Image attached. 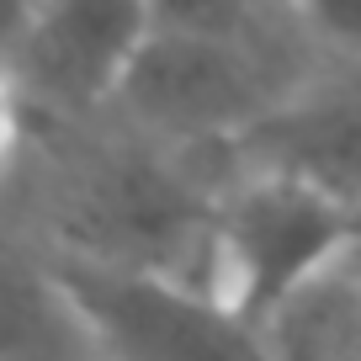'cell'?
Returning a JSON list of instances; mask_svg holds the SVG:
<instances>
[{"instance_id": "7", "label": "cell", "mask_w": 361, "mask_h": 361, "mask_svg": "<svg viewBox=\"0 0 361 361\" xmlns=\"http://www.w3.org/2000/svg\"><path fill=\"white\" fill-rule=\"evenodd\" d=\"M271 361H361V260L356 239L319 260L260 319Z\"/></svg>"}, {"instance_id": "4", "label": "cell", "mask_w": 361, "mask_h": 361, "mask_svg": "<svg viewBox=\"0 0 361 361\" xmlns=\"http://www.w3.org/2000/svg\"><path fill=\"white\" fill-rule=\"evenodd\" d=\"M112 102L128 106L133 123L170 138H234L271 102H282V85L266 75V59L250 48V37L149 27Z\"/></svg>"}, {"instance_id": "12", "label": "cell", "mask_w": 361, "mask_h": 361, "mask_svg": "<svg viewBox=\"0 0 361 361\" xmlns=\"http://www.w3.org/2000/svg\"><path fill=\"white\" fill-rule=\"evenodd\" d=\"M22 106H16V90H11V80L0 75V159L11 154V144H16V133H22Z\"/></svg>"}, {"instance_id": "3", "label": "cell", "mask_w": 361, "mask_h": 361, "mask_svg": "<svg viewBox=\"0 0 361 361\" xmlns=\"http://www.w3.org/2000/svg\"><path fill=\"white\" fill-rule=\"evenodd\" d=\"M207 218L213 207L202 202V192L165 159L102 154L69 186V197H59V224L69 234V245H59L197 287Z\"/></svg>"}, {"instance_id": "1", "label": "cell", "mask_w": 361, "mask_h": 361, "mask_svg": "<svg viewBox=\"0 0 361 361\" xmlns=\"http://www.w3.org/2000/svg\"><path fill=\"white\" fill-rule=\"evenodd\" d=\"M350 239L356 207L335 202L308 180L255 170L207 218L197 287L245 324H260L287 287L303 282L319 260H329Z\"/></svg>"}, {"instance_id": "2", "label": "cell", "mask_w": 361, "mask_h": 361, "mask_svg": "<svg viewBox=\"0 0 361 361\" xmlns=\"http://www.w3.org/2000/svg\"><path fill=\"white\" fill-rule=\"evenodd\" d=\"M80 303L106 361H271L255 324L218 308L202 287L54 245L43 255Z\"/></svg>"}, {"instance_id": "5", "label": "cell", "mask_w": 361, "mask_h": 361, "mask_svg": "<svg viewBox=\"0 0 361 361\" xmlns=\"http://www.w3.org/2000/svg\"><path fill=\"white\" fill-rule=\"evenodd\" d=\"M144 32L149 0H37L0 75L37 112L85 117L112 102Z\"/></svg>"}, {"instance_id": "6", "label": "cell", "mask_w": 361, "mask_h": 361, "mask_svg": "<svg viewBox=\"0 0 361 361\" xmlns=\"http://www.w3.org/2000/svg\"><path fill=\"white\" fill-rule=\"evenodd\" d=\"M234 144L255 159V170L308 180L335 202L356 207V159H361V112L356 90L329 85L308 96L271 102L255 123L234 133Z\"/></svg>"}, {"instance_id": "9", "label": "cell", "mask_w": 361, "mask_h": 361, "mask_svg": "<svg viewBox=\"0 0 361 361\" xmlns=\"http://www.w3.org/2000/svg\"><path fill=\"white\" fill-rule=\"evenodd\" d=\"M255 22H260V0H149V27L250 37Z\"/></svg>"}, {"instance_id": "10", "label": "cell", "mask_w": 361, "mask_h": 361, "mask_svg": "<svg viewBox=\"0 0 361 361\" xmlns=\"http://www.w3.org/2000/svg\"><path fill=\"white\" fill-rule=\"evenodd\" d=\"M293 11L303 16L324 43L345 48V54L356 48V37H361V0H293Z\"/></svg>"}, {"instance_id": "11", "label": "cell", "mask_w": 361, "mask_h": 361, "mask_svg": "<svg viewBox=\"0 0 361 361\" xmlns=\"http://www.w3.org/2000/svg\"><path fill=\"white\" fill-rule=\"evenodd\" d=\"M32 11H37V0H0V64H6V54L16 48V37L27 32Z\"/></svg>"}, {"instance_id": "8", "label": "cell", "mask_w": 361, "mask_h": 361, "mask_svg": "<svg viewBox=\"0 0 361 361\" xmlns=\"http://www.w3.org/2000/svg\"><path fill=\"white\" fill-rule=\"evenodd\" d=\"M0 361H106L102 340L43 255L0 245Z\"/></svg>"}]
</instances>
